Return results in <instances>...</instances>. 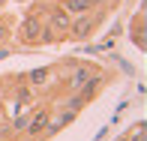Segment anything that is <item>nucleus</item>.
<instances>
[{"mask_svg":"<svg viewBox=\"0 0 147 141\" xmlns=\"http://www.w3.org/2000/svg\"><path fill=\"white\" fill-rule=\"evenodd\" d=\"M12 36H15V42L21 45V48H42V45H57V36L48 30V24H45L42 18L30 15V12L21 18L18 30H12Z\"/></svg>","mask_w":147,"mask_h":141,"instance_id":"nucleus-1","label":"nucleus"},{"mask_svg":"<svg viewBox=\"0 0 147 141\" xmlns=\"http://www.w3.org/2000/svg\"><path fill=\"white\" fill-rule=\"evenodd\" d=\"M108 12H111V9H105V6H96V9H90V12L72 15V24H69V33H66V39H72V42H87V39H93V36H96V30L105 24Z\"/></svg>","mask_w":147,"mask_h":141,"instance_id":"nucleus-2","label":"nucleus"},{"mask_svg":"<svg viewBox=\"0 0 147 141\" xmlns=\"http://www.w3.org/2000/svg\"><path fill=\"white\" fill-rule=\"evenodd\" d=\"M105 75L99 66L87 63V60H69V63H63V78H60V84L66 87V93H75L78 87H84L90 81V78H99Z\"/></svg>","mask_w":147,"mask_h":141,"instance_id":"nucleus-3","label":"nucleus"},{"mask_svg":"<svg viewBox=\"0 0 147 141\" xmlns=\"http://www.w3.org/2000/svg\"><path fill=\"white\" fill-rule=\"evenodd\" d=\"M48 114H51V105H36L33 111H27V123H24V138L30 141H45L48 138Z\"/></svg>","mask_w":147,"mask_h":141,"instance_id":"nucleus-4","label":"nucleus"},{"mask_svg":"<svg viewBox=\"0 0 147 141\" xmlns=\"http://www.w3.org/2000/svg\"><path fill=\"white\" fill-rule=\"evenodd\" d=\"M21 81L27 84L30 90L42 93V90H48L54 81H60V78H57V66H39V69H30L27 75H21Z\"/></svg>","mask_w":147,"mask_h":141,"instance_id":"nucleus-5","label":"nucleus"},{"mask_svg":"<svg viewBox=\"0 0 147 141\" xmlns=\"http://www.w3.org/2000/svg\"><path fill=\"white\" fill-rule=\"evenodd\" d=\"M45 24H48V30L57 36V42H66V33H69V24H72V15L63 9V6H51L48 15H45Z\"/></svg>","mask_w":147,"mask_h":141,"instance_id":"nucleus-6","label":"nucleus"},{"mask_svg":"<svg viewBox=\"0 0 147 141\" xmlns=\"http://www.w3.org/2000/svg\"><path fill=\"white\" fill-rule=\"evenodd\" d=\"M147 21H144V6L132 15V21H129V39H132V45H135L138 51H147Z\"/></svg>","mask_w":147,"mask_h":141,"instance_id":"nucleus-7","label":"nucleus"},{"mask_svg":"<svg viewBox=\"0 0 147 141\" xmlns=\"http://www.w3.org/2000/svg\"><path fill=\"white\" fill-rule=\"evenodd\" d=\"M57 6H63L69 15H81V12H90L96 9V6L90 3V0H57Z\"/></svg>","mask_w":147,"mask_h":141,"instance_id":"nucleus-8","label":"nucleus"},{"mask_svg":"<svg viewBox=\"0 0 147 141\" xmlns=\"http://www.w3.org/2000/svg\"><path fill=\"white\" fill-rule=\"evenodd\" d=\"M54 105H60V108H66V111H72V114H81V111H84V105H87V102H84V99L78 96V93H69V96L57 99Z\"/></svg>","mask_w":147,"mask_h":141,"instance_id":"nucleus-9","label":"nucleus"},{"mask_svg":"<svg viewBox=\"0 0 147 141\" xmlns=\"http://www.w3.org/2000/svg\"><path fill=\"white\" fill-rule=\"evenodd\" d=\"M126 141H144V120H138V123L126 132Z\"/></svg>","mask_w":147,"mask_h":141,"instance_id":"nucleus-10","label":"nucleus"},{"mask_svg":"<svg viewBox=\"0 0 147 141\" xmlns=\"http://www.w3.org/2000/svg\"><path fill=\"white\" fill-rule=\"evenodd\" d=\"M9 18H0V42H6V39H9L12 36V30H9Z\"/></svg>","mask_w":147,"mask_h":141,"instance_id":"nucleus-11","label":"nucleus"},{"mask_svg":"<svg viewBox=\"0 0 147 141\" xmlns=\"http://www.w3.org/2000/svg\"><path fill=\"white\" fill-rule=\"evenodd\" d=\"M9 123V117H6V108H3V102H0V129Z\"/></svg>","mask_w":147,"mask_h":141,"instance_id":"nucleus-12","label":"nucleus"},{"mask_svg":"<svg viewBox=\"0 0 147 141\" xmlns=\"http://www.w3.org/2000/svg\"><path fill=\"white\" fill-rule=\"evenodd\" d=\"M117 141H126V132H123V135H120V138H117Z\"/></svg>","mask_w":147,"mask_h":141,"instance_id":"nucleus-13","label":"nucleus"},{"mask_svg":"<svg viewBox=\"0 0 147 141\" xmlns=\"http://www.w3.org/2000/svg\"><path fill=\"white\" fill-rule=\"evenodd\" d=\"M45 3H57V0H45Z\"/></svg>","mask_w":147,"mask_h":141,"instance_id":"nucleus-14","label":"nucleus"}]
</instances>
